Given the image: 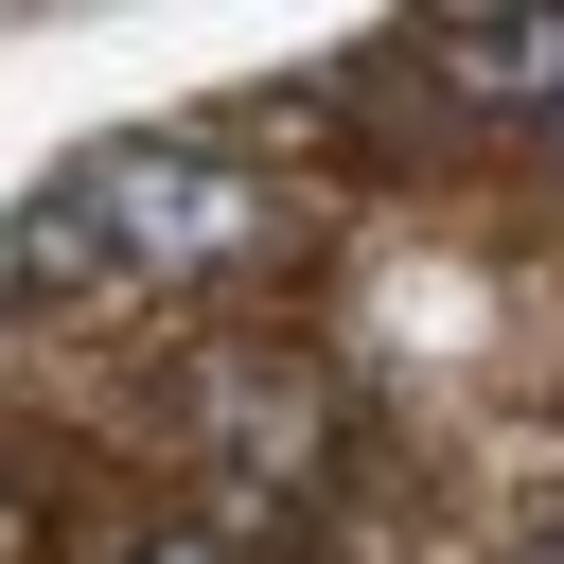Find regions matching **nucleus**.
Returning <instances> with one entry per match:
<instances>
[{
    "label": "nucleus",
    "mask_w": 564,
    "mask_h": 564,
    "mask_svg": "<svg viewBox=\"0 0 564 564\" xmlns=\"http://www.w3.org/2000/svg\"><path fill=\"white\" fill-rule=\"evenodd\" d=\"M264 229H282V194L229 176L212 141H106L0 229V282L18 300H176V282H229Z\"/></svg>",
    "instance_id": "f257e3e1"
},
{
    "label": "nucleus",
    "mask_w": 564,
    "mask_h": 564,
    "mask_svg": "<svg viewBox=\"0 0 564 564\" xmlns=\"http://www.w3.org/2000/svg\"><path fill=\"white\" fill-rule=\"evenodd\" d=\"M317 423H335V405H317L300 352H212V370H194V441H212L229 476H264V494L317 476Z\"/></svg>",
    "instance_id": "f03ea898"
},
{
    "label": "nucleus",
    "mask_w": 564,
    "mask_h": 564,
    "mask_svg": "<svg viewBox=\"0 0 564 564\" xmlns=\"http://www.w3.org/2000/svg\"><path fill=\"white\" fill-rule=\"evenodd\" d=\"M476 106H546L564 88V0H494V18H458V53H441Z\"/></svg>",
    "instance_id": "7ed1b4c3"
},
{
    "label": "nucleus",
    "mask_w": 564,
    "mask_h": 564,
    "mask_svg": "<svg viewBox=\"0 0 564 564\" xmlns=\"http://www.w3.org/2000/svg\"><path fill=\"white\" fill-rule=\"evenodd\" d=\"M141 564H229V546H141Z\"/></svg>",
    "instance_id": "20e7f679"
},
{
    "label": "nucleus",
    "mask_w": 564,
    "mask_h": 564,
    "mask_svg": "<svg viewBox=\"0 0 564 564\" xmlns=\"http://www.w3.org/2000/svg\"><path fill=\"white\" fill-rule=\"evenodd\" d=\"M546 141H564V88H546Z\"/></svg>",
    "instance_id": "39448f33"
},
{
    "label": "nucleus",
    "mask_w": 564,
    "mask_h": 564,
    "mask_svg": "<svg viewBox=\"0 0 564 564\" xmlns=\"http://www.w3.org/2000/svg\"><path fill=\"white\" fill-rule=\"evenodd\" d=\"M546 564H564V546H546Z\"/></svg>",
    "instance_id": "423d86ee"
}]
</instances>
